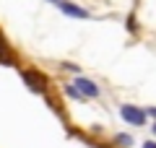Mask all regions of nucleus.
Listing matches in <instances>:
<instances>
[{"mask_svg":"<svg viewBox=\"0 0 156 148\" xmlns=\"http://www.w3.org/2000/svg\"><path fill=\"white\" fill-rule=\"evenodd\" d=\"M21 76H23V83H26L31 91H37V93H39V91H42V93L47 91V76H44V73L34 70V68H26Z\"/></svg>","mask_w":156,"mask_h":148,"instance_id":"obj_1","label":"nucleus"},{"mask_svg":"<svg viewBox=\"0 0 156 148\" xmlns=\"http://www.w3.org/2000/svg\"><path fill=\"white\" fill-rule=\"evenodd\" d=\"M120 115H122V120H128L130 125H143L146 122V112L138 109V107H133V104H122L120 107Z\"/></svg>","mask_w":156,"mask_h":148,"instance_id":"obj_2","label":"nucleus"},{"mask_svg":"<svg viewBox=\"0 0 156 148\" xmlns=\"http://www.w3.org/2000/svg\"><path fill=\"white\" fill-rule=\"evenodd\" d=\"M76 88L83 93V96H91V99L99 96V86H96V83H91L89 78H81V76H78V78H76Z\"/></svg>","mask_w":156,"mask_h":148,"instance_id":"obj_3","label":"nucleus"},{"mask_svg":"<svg viewBox=\"0 0 156 148\" xmlns=\"http://www.w3.org/2000/svg\"><path fill=\"white\" fill-rule=\"evenodd\" d=\"M60 8L68 13V16H73V18H89V11H83V8L73 5V3H60Z\"/></svg>","mask_w":156,"mask_h":148,"instance_id":"obj_4","label":"nucleus"},{"mask_svg":"<svg viewBox=\"0 0 156 148\" xmlns=\"http://www.w3.org/2000/svg\"><path fill=\"white\" fill-rule=\"evenodd\" d=\"M0 62L13 65V52H11V47H8V42L3 39V34H0Z\"/></svg>","mask_w":156,"mask_h":148,"instance_id":"obj_5","label":"nucleus"},{"mask_svg":"<svg viewBox=\"0 0 156 148\" xmlns=\"http://www.w3.org/2000/svg\"><path fill=\"white\" fill-rule=\"evenodd\" d=\"M130 143H133V138H130V135H117V146H125V148H128Z\"/></svg>","mask_w":156,"mask_h":148,"instance_id":"obj_6","label":"nucleus"},{"mask_svg":"<svg viewBox=\"0 0 156 148\" xmlns=\"http://www.w3.org/2000/svg\"><path fill=\"white\" fill-rule=\"evenodd\" d=\"M143 148H156V143H154V140H148V143H143Z\"/></svg>","mask_w":156,"mask_h":148,"instance_id":"obj_7","label":"nucleus"},{"mask_svg":"<svg viewBox=\"0 0 156 148\" xmlns=\"http://www.w3.org/2000/svg\"><path fill=\"white\" fill-rule=\"evenodd\" d=\"M151 112H154V115H156V109H151Z\"/></svg>","mask_w":156,"mask_h":148,"instance_id":"obj_8","label":"nucleus"}]
</instances>
